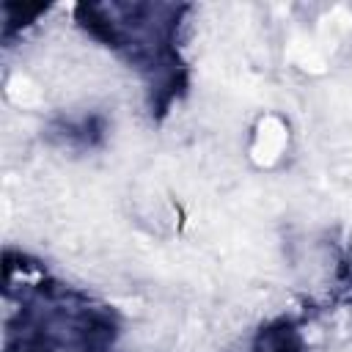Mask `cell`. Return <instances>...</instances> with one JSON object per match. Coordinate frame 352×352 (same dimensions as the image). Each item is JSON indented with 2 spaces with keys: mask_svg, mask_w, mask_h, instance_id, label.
<instances>
[{
  "mask_svg": "<svg viewBox=\"0 0 352 352\" xmlns=\"http://www.w3.org/2000/svg\"><path fill=\"white\" fill-rule=\"evenodd\" d=\"M253 352H305V341L294 319L278 316L261 324L253 338Z\"/></svg>",
  "mask_w": 352,
  "mask_h": 352,
  "instance_id": "3",
  "label": "cell"
},
{
  "mask_svg": "<svg viewBox=\"0 0 352 352\" xmlns=\"http://www.w3.org/2000/svg\"><path fill=\"white\" fill-rule=\"evenodd\" d=\"M187 6L168 3H80L77 22L104 47L124 55L148 77L151 113H168L187 85L179 60V25Z\"/></svg>",
  "mask_w": 352,
  "mask_h": 352,
  "instance_id": "1",
  "label": "cell"
},
{
  "mask_svg": "<svg viewBox=\"0 0 352 352\" xmlns=\"http://www.w3.org/2000/svg\"><path fill=\"white\" fill-rule=\"evenodd\" d=\"M63 143L74 148H94L104 138V118L102 116H82L80 121H66L60 126Z\"/></svg>",
  "mask_w": 352,
  "mask_h": 352,
  "instance_id": "4",
  "label": "cell"
},
{
  "mask_svg": "<svg viewBox=\"0 0 352 352\" xmlns=\"http://www.w3.org/2000/svg\"><path fill=\"white\" fill-rule=\"evenodd\" d=\"M116 314L85 294L55 283H22L19 308L6 319V352H113Z\"/></svg>",
  "mask_w": 352,
  "mask_h": 352,
  "instance_id": "2",
  "label": "cell"
}]
</instances>
